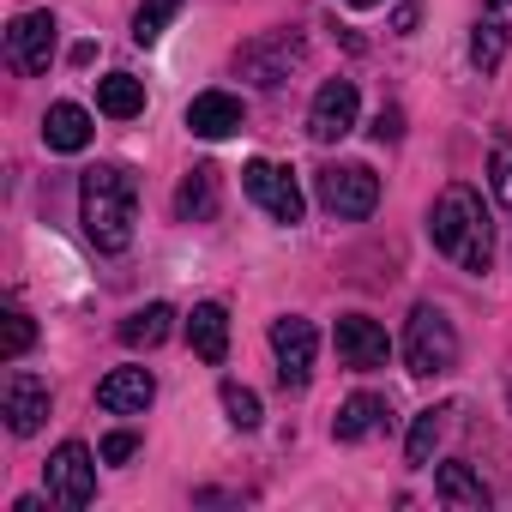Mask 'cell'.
I'll use <instances>...</instances> for the list:
<instances>
[{
    "mask_svg": "<svg viewBox=\"0 0 512 512\" xmlns=\"http://www.w3.org/2000/svg\"><path fill=\"white\" fill-rule=\"evenodd\" d=\"M133 217H139V187L121 163H97L79 181V223L97 253H127L133 247Z\"/></svg>",
    "mask_w": 512,
    "mask_h": 512,
    "instance_id": "6da1fadb",
    "label": "cell"
},
{
    "mask_svg": "<svg viewBox=\"0 0 512 512\" xmlns=\"http://www.w3.org/2000/svg\"><path fill=\"white\" fill-rule=\"evenodd\" d=\"M428 241L446 253L452 266L488 272V260H494V223H488V211H482V193L464 187V181H452V187L434 199V211H428Z\"/></svg>",
    "mask_w": 512,
    "mask_h": 512,
    "instance_id": "7a4b0ae2",
    "label": "cell"
},
{
    "mask_svg": "<svg viewBox=\"0 0 512 512\" xmlns=\"http://www.w3.org/2000/svg\"><path fill=\"white\" fill-rule=\"evenodd\" d=\"M404 362H410L416 380H434V374L458 368V332H452V320L434 302H422L410 314V326H404Z\"/></svg>",
    "mask_w": 512,
    "mask_h": 512,
    "instance_id": "3957f363",
    "label": "cell"
},
{
    "mask_svg": "<svg viewBox=\"0 0 512 512\" xmlns=\"http://www.w3.org/2000/svg\"><path fill=\"white\" fill-rule=\"evenodd\" d=\"M314 193H320V205H326L332 217L362 223V217L380 205V175H374L368 163H326V169L314 175Z\"/></svg>",
    "mask_w": 512,
    "mask_h": 512,
    "instance_id": "277c9868",
    "label": "cell"
},
{
    "mask_svg": "<svg viewBox=\"0 0 512 512\" xmlns=\"http://www.w3.org/2000/svg\"><path fill=\"white\" fill-rule=\"evenodd\" d=\"M302 37L296 31H266V37H253V43H241L235 49V73L241 79H253V85H284L296 67H302Z\"/></svg>",
    "mask_w": 512,
    "mask_h": 512,
    "instance_id": "5b68a950",
    "label": "cell"
},
{
    "mask_svg": "<svg viewBox=\"0 0 512 512\" xmlns=\"http://www.w3.org/2000/svg\"><path fill=\"white\" fill-rule=\"evenodd\" d=\"M241 187H247V199L260 205L272 223H302V211H308V199H302L296 175H290V169H278V163H266V157H253V163L241 169Z\"/></svg>",
    "mask_w": 512,
    "mask_h": 512,
    "instance_id": "8992f818",
    "label": "cell"
},
{
    "mask_svg": "<svg viewBox=\"0 0 512 512\" xmlns=\"http://www.w3.org/2000/svg\"><path fill=\"white\" fill-rule=\"evenodd\" d=\"M272 356H278V380H284V392H302V386L314 380V356H320V332H314V320H302V314L272 320Z\"/></svg>",
    "mask_w": 512,
    "mask_h": 512,
    "instance_id": "52a82bcc",
    "label": "cell"
},
{
    "mask_svg": "<svg viewBox=\"0 0 512 512\" xmlns=\"http://www.w3.org/2000/svg\"><path fill=\"white\" fill-rule=\"evenodd\" d=\"M43 476H49V500L73 506V512L97 500V458H91V446H85V440H61Z\"/></svg>",
    "mask_w": 512,
    "mask_h": 512,
    "instance_id": "ba28073f",
    "label": "cell"
},
{
    "mask_svg": "<svg viewBox=\"0 0 512 512\" xmlns=\"http://www.w3.org/2000/svg\"><path fill=\"white\" fill-rule=\"evenodd\" d=\"M332 344H338V362H344V368H356V374H374V368H386V356H392L386 326H380V320H368V314H344V320H338V332H332Z\"/></svg>",
    "mask_w": 512,
    "mask_h": 512,
    "instance_id": "9c48e42d",
    "label": "cell"
},
{
    "mask_svg": "<svg viewBox=\"0 0 512 512\" xmlns=\"http://www.w3.org/2000/svg\"><path fill=\"white\" fill-rule=\"evenodd\" d=\"M7 61H13L19 73L43 79L49 61H55V13H19L13 31H7Z\"/></svg>",
    "mask_w": 512,
    "mask_h": 512,
    "instance_id": "30bf717a",
    "label": "cell"
},
{
    "mask_svg": "<svg viewBox=\"0 0 512 512\" xmlns=\"http://www.w3.org/2000/svg\"><path fill=\"white\" fill-rule=\"evenodd\" d=\"M356 109H362L356 85H350V79H326V85L314 91V109H308V133H314L320 145H338V139L356 127Z\"/></svg>",
    "mask_w": 512,
    "mask_h": 512,
    "instance_id": "8fae6325",
    "label": "cell"
},
{
    "mask_svg": "<svg viewBox=\"0 0 512 512\" xmlns=\"http://www.w3.org/2000/svg\"><path fill=\"white\" fill-rule=\"evenodd\" d=\"M0 410H7V428L19 434V440H31L37 428H43V416H49V380H37V374H7V392H0Z\"/></svg>",
    "mask_w": 512,
    "mask_h": 512,
    "instance_id": "7c38bea8",
    "label": "cell"
},
{
    "mask_svg": "<svg viewBox=\"0 0 512 512\" xmlns=\"http://www.w3.org/2000/svg\"><path fill=\"white\" fill-rule=\"evenodd\" d=\"M241 127H247V109H241L235 91H199V97L187 103V133H193V139H229V133H241Z\"/></svg>",
    "mask_w": 512,
    "mask_h": 512,
    "instance_id": "4fadbf2b",
    "label": "cell"
},
{
    "mask_svg": "<svg viewBox=\"0 0 512 512\" xmlns=\"http://www.w3.org/2000/svg\"><path fill=\"white\" fill-rule=\"evenodd\" d=\"M151 398H157V380H151L145 368H115V374L97 386V404H103L109 416H145Z\"/></svg>",
    "mask_w": 512,
    "mask_h": 512,
    "instance_id": "5bb4252c",
    "label": "cell"
},
{
    "mask_svg": "<svg viewBox=\"0 0 512 512\" xmlns=\"http://www.w3.org/2000/svg\"><path fill=\"white\" fill-rule=\"evenodd\" d=\"M187 344H193V356L211 362V368L229 356V314H223V302H199V308L187 314Z\"/></svg>",
    "mask_w": 512,
    "mask_h": 512,
    "instance_id": "9a60e30c",
    "label": "cell"
},
{
    "mask_svg": "<svg viewBox=\"0 0 512 512\" xmlns=\"http://www.w3.org/2000/svg\"><path fill=\"white\" fill-rule=\"evenodd\" d=\"M434 500L440 506H458V512H488V488H482V476L470 470V464H440L434 470Z\"/></svg>",
    "mask_w": 512,
    "mask_h": 512,
    "instance_id": "2e32d148",
    "label": "cell"
},
{
    "mask_svg": "<svg viewBox=\"0 0 512 512\" xmlns=\"http://www.w3.org/2000/svg\"><path fill=\"white\" fill-rule=\"evenodd\" d=\"M386 398H374V392H356V398H344L338 404V416H332V434L344 440V446H356V440H368L374 428H386Z\"/></svg>",
    "mask_w": 512,
    "mask_h": 512,
    "instance_id": "e0dca14e",
    "label": "cell"
},
{
    "mask_svg": "<svg viewBox=\"0 0 512 512\" xmlns=\"http://www.w3.org/2000/svg\"><path fill=\"white\" fill-rule=\"evenodd\" d=\"M175 217H181V223L217 217V169H211V163H199V169L181 175V187H175Z\"/></svg>",
    "mask_w": 512,
    "mask_h": 512,
    "instance_id": "ac0fdd59",
    "label": "cell"
},
{
    "mask_svg": "<svg viewBox=\"0 0 512 512\" xmlns=\"http://www.w3.org/2000/svg\"><path fill=\"white\" fill-rule=\"evenodd\" d=\"M43 145H49V151H85V145H91V115H85L79 103H55V109L43 115Z\"/></svg>",
    "mask_w": 512,
    "mask_h": 512,
    "instance_id": "d6986e66",
    "label": "cell"
},
{
    "mask_svg": "<svg viewBox=\"0 0 512 512\" xmlns=\"http://www.w3.org/2000/svg\"><path fill=\"white\" fill-rule=\"evenodd\" d=\"M169 326H175V308H169V302H145V308H133V314L121 320V344H127V350H157V344L169 338Z\"/></svg>",
    "mask_w": 512,
    "mask_h": 512,
    "instance_id": "ffe728a7",
    "label": "cell"
},
{
    "mask_svg": "<svg viewBox=\"0 0 512 512\" xmlns=\"http://www.w3.org/2000/svg\"><path fill=\"white\" fill-rule=\"evenodd\" d=\"M97 109H103L109 121H133V115H145V79H133V73H109V79H97Z\"/></svg>",
    "mask_w": 512,
    "mask_h": 512,
    "instance_id": "44dd1931",
    "label": "cell"
},
{
    "mask_svg": "<svg viewBox=\"0 0 512 512\" xmlns=\"http://www.w3.org/2000/svg\"><path fill=\"white\" fill-rule=\"evenodd\" d=\"M446 416H452V410H422V416L410 422V440H404L410 470H428V458H434V446H440V434H446Z\"/></svg>",
    "mask_w": 512,
    "mask_h": 512,
    "instance_id": "7402d4cb",
    "label": "cell"
},
{
    "mask_svg": "<svg viewBox=\"0 0 512 512\" xmlns=\"http://www.w3.org/2000/svg\"><path fill=\"white\" fill-rule=\"evenodd\" d=\"M470 61H476L482 73H494V67L506 61V25H500V19H482V25L470 31Z\"/></svg>",
    "mask_w": 512,
    "mask_h": 512,
    "instance_id": "603a6c76",
    "label": "cell"
},
{
    "mask_svg": "<svg viewBox=\"0 0 512 512\" xmlns=\"http://www.w3.org/2000/svg\"><path fill=\"white\" fill-rule=\"evenodd\" d=\"M223 410H229V422H235L241 434L260 428V392L241 386V380H223Z\"/></svg>",
    "mask_w": 512,
    "mask_h": 512,
    "instance_id": "cb8c5ba5",
    "label": "cell"
},
{
    "mask_svg": "<svg viewBox=\"0 0 512 512\" xmlns=\"http://www.w3.org/2000/svg\"><path fill=\"white\" fill-rule=\"evenodd\" d=\"M181 13V0H145V7L133 13V43L145 49V43H157L163 31H169V19Z\"/></svg>",
    "mask_w": 512,
    "mask_h": 512,
    "instance_id": "d4e9b609",
    "label": "cell"
},
{
    "mask_svg": "<svg viewBox=\"0 0 512 512\" xmlns=\"http://www.w3.org/2000/svg\"><path fill=\"white\" fill-rule=\"evenodd\" d=\"M31 344H37V326H31V314H25V308H7V320H0V356H7V362H19Z\"/></svg>",
    "mask_w": 512,
    "mask_h": 512,
    "instance_id": "484cf974",
    "label": "cell"
},
{
    "mask_svg": "<svg viewBox=\"0 0 512 512\" xmlns=\"http://www.w3.org/2000/svg\"><path fill=\"white\" fill-rule=\"evenodd\" d=\"M488 187H494V199L512 211V145H506V139H494V151H488Z\"/></svg>",
    "mask_w": 512,
    "mask_h": 512,
    "instance_id": "4316f807",
    "label": "cell"
},
{
    "mask_svg": "<svg viewBox=\"0 0 512 512\" xmlns=\"http://www.w3.org/2000/svg\"><path fill=\"white\" fill-rule=\"evenodd\" d=\"M133 452H139V434H133V428H115V434L103 440V452H97V458H103V464H127Z\"/></svg>",
    "mask_w": 512,
    "mask_h": 512,
    "instance_id": "83f0119b",
    "label": "cell"
},
{
    "mask_svg": "<svg viewBox=\"0 0 512 512\" xmlns=\"http://www.w3.org/2000/svg\"><path fill=\"white\" fill-rule=\"evenodd\" d=\"M398 133H404V115L398 109H380L374 115V139H398Z\"/></svg>",
    "mask_w": 512,
    "mask_h": 512,
    "instance_id": "f1b7e54d",
    "label": "cell"
},
{
    "mask_svg": "<svg viewBox=\"0 0 512 512\" xmlns=\"http://www.w3.org/2000/svg\"><path fill=\"white\" fill-rule=\"evenodd\" d=\"M392 31H398V37H410V31H416V0H404V7L392 13Z\"/></svg>",
    "mask_w": 512,
    "mask_h": 512,
    "instance_id": "f546056e",
    "label": "cell"
},
{
    "mask_svg": "<svg viewBox=\"0 0 512 512\" xmlns=\"http://www.w3.org/2000/svg\"><path fill=\"white\" fill-rule=\"evenodd\" d=\"M344 7H380V0H344Z\"/></svg>",
    "mask_w": 512,
    "mask_h": 512,
    "instance_id": "4dcf8cb0",
    "label": "cell"
},
{
    "mask_svg": "<svg viewBox=\"0 0 512 512\" xmlns=\"http://www.w3.org/2000/svg\"><path fill=\"white\" fill-rule=\"evenodd\" d=\"M494 7H506V0H494Z\"/></svg>",
    "mask_w": 512,
    "mask_h": 512,
    "instance_id": "1f68e13d",
    "label": "cell"
},
{
    "mask_svg": "<svg viewBox=\"0 0 512 512\" xmlns=\"http://www.w3.org/2000/svg\"><path fill=\"white\" fill-rule=\"evenodd\" d=\"M506 404H512V392H506Z\"/></svg>",
    "mask_w": 512,
    "mask_h": 512,
    "instance_id": "d6a6232c",
    "label": "cell"
}]
</instances>
